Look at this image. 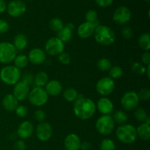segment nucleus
<instances>
[{
	"label": "nucleus",
	"mask_w": 150,
	"mask_h": 150,
	"mask_svg": "<svg viewBox=\"0 0 150 150\" xmlns=\"http://www.w3.org/2000/svg\"><path fill=\"white\" fill-rule=\"evenodd\" d=\"M33 80H34L33 76H32V75L29 74V73H28V74H25L24 76H23V79H22V81L25 82V83H26L29 85H30V83L33 81Z\"/></svg>",
	"instance_id": "46"
},
{
	"label": "nucleus",
	"mask_w": 150,
	"mask_h": 150,
	"mask_svg": "<svg viewBox=\"0 0 150 150\" xmlns=\"http://www.w3.org/2000/svg\"><path fill=\"white\" fill-rule=\"evenodd\" d=\"M49 26L51 30L54 31L56 32H58L59 31L61 30L64 26L62 21L59 18H52L49 22Z\"/></svg>",
	"instance_id": "31"
},
{
	"label": "nucleus",
	"mask_w": 150,
	"mask_h": 150,
	"mask_svg": "<svg viewBox=\"0 0 150 150\" xmlns=\"http://www.w3.org/2000/svg\"><path fill=\"white\" fill-rule=\"evenodd\" d=\"M108 71H109V77L113 80L120 79L122 76L123 74L122 69L120 66H113Z\"/></svg>",
	"instance_id": "32"
},
{
	"label": "nucleus",
	"mask_w": 150,
	"mask_h": 150,
	"mask_svg": "<svg viewBox=\"0 0 150 150\" xmlns=\"http://www.w3.org/2000/svg\"><path fill=\"white\" fill-rule=\"evenodd\" d=\"M131 18V11L125 6L119 7L113 14V20L120 25H124L128 23Z\"/></svg>",
	"instance_id": "11"
},
{
	"label": "nucleus",
	"mask_w": 150,
	"mask_h": 150,
	"mask_svg": "<svg viewBox=\"0 0 150 150\" xmlns=\"http://www.w3.org/2000/svg\"><path fill=\"white\" fill-rule=\"evenodd\" d=\"M134 117L138 122H144V120H146L148 116L144 108H137L135 109Z\"/></svg>",
	"instance_id": "34"
},
{
	"label": "nucleus",
	"mask_w": 150,
	"mask_h": 150,
	"mask_svg": "<svg viewBox=\"0 0 150 150\" xmlns=\"http://www.w3.org/2000/svg\"><path fill=\"white\" fill-rule=\"evenodd\" d=\"M7 10V4L4 0H0V13H4Z\"/></svg>",
	"instance_id": "48"
},
{
	"label": "nucleus",
	"mask_w": 150,
	"mask_h": 150,
	"mask_svg": "<svg viewBox=\"0 0 150 150\" xmlns=\"http://www.w3.org/2000/svg\"><path fill=\"white\" fill-rule=\"evenodd\" d=\"M15 111H16V115L18 117H21V118L25 117L28 114V108L25 105H18V107Z\"/></svg>",
	"instance_id": "39"
},
{
	"label": "nucleus",
	"mask_w": 150,
	"mask_h": 150,
	"mask_svg": "<svg viewBox=\"0 0 150 150\" xmlns=\"http://www.w3.org/2000/svg\"><path fill=\"white\" fill-rule=\"evenodd\" d=\"M91 147H92V145L88 142H84L81 144L80 149H81L82 150H90Z\"/></svg>",
	"instance_id": "47"
},
{
	"label": "nucleus",
	"mask_w": 150,
	"mask_h": 150,
	"mask_svg": "<svg viewBox=\"0 0 150 150\" xmlns=\"http://www.w3.org/2000/svg\"><path fill=\"white\" fill-rule=\"evenodd\" d=\"M21 78V70L14 65L4 66L0 70V79L5 84L9 86L16 85L20 81Z\"/></svg>",
	"instance_id": "4"
},
{
	"label": "nucleus",
	"mask_w": 150,
	"mask_h": 150,
	"mask_svg": "<svg viewBox=\"0 0 150 150\" xmlns=\"http://www.w3.org/2000/svg\"><path fill=\"white\" fill-rule=\"evenodd\" d=\"M17 51L13 43L8 42H0V63L9 64L13 62L17 56Z\"/></svg>",
	"instance_id": "7"
},
{
	"label": "nucleus",
	"mask_w": 150,
	"mask_h": 150,
	"mask_svg": "<svg viewBox=\"0 0 150 150\" xmlns=\"http://www.w3.org/2000/svg\"><path fill=\"white\" fill-rule=\"evenodd\" d=\"M34 116H35V119L36 120V121H38V122H44L46 115L42 110L39 109L35 111Z\"/></svg>",
	"instance_id": "40"
},
{
	"label": "nucleus",
	"mask_w": 150,
	"mask_h": 150,
	"mask_svg": "<svg viewBox=\"0 0 150 150\" xmlns=\"http://www.w3.org/2000/svg\"><path fill=\"white\" fill-rule=\"evenodd\" d=\"M138 44L142 50L149 51L150 49V35L149 33H143L138 40Z\"/></svg>",
	"instance_id": "24"
},
{
	"label": "nucleus",
	"mask_w": 150,
	"mask_h": 150,
	"mask_svg": "<svg viewBox=\"0 0 150 150\" xmlns=\"http://www.w3.org/2000/svg\"><path fill=\"white\" fill-rule=\"evenodd\" d=\"M139 101L140 100L138 94L134 91H129L125 92L122 97L121 104L125 111H132L137 108Z\"/></svg>",
	"instance_id": "8"
},
{
	"label": "nucleus",
	"mask_w": 150,
	"mask_h": 150,
	"mask_svg": "<svg viewBox=\"0 0 150 150\" xmlns=\"http://www.w3.org/2000/svg\"><path fill=\"white\" fill-rule=\"evenodd\" d=\"M100 150H116V144L113 140L105 139L100 143Z\"/></svg>",
	"instance_id": "33"
},
{
	"label": "nucleus",
	"mask_w": 150,
	"mask_h": 150,
	"mask_svg": "<svg viewBox=\"0 0 150 150\" xmlns=\"http://www.w3.org/2000/svg\"><path fill=\"white\" fill-rule=\"evenodd\" d=\"M144 1H146V2H149V1H150V0H144Z\"/></svg>",
	"instance_id": "52"
},
{
	"label": "nucleus",
	"mask_w": 150,
	"mask_h": 150,
	"mask_svg": "<svg viewBox=\"0 0 150 150\" xmlns=\"http://www.w3.org/2000/svg\"><path fill=\"white\" fill-rule=\"evenodd\" d=\"M96 108L103 115H109L114 110V104L108 98L103 97L98 100L96 104Z\"/></svg>",
	"instance_id": "17"
},
{
	"label": "nucleus",
	"mask_w": 150,
	"mask_h": 150,
	"mask_svg": "<svg viewBox=\"0 0 150 150\" xmlns=\"http://www.w3.org/2000/svg\"><path fill=\"white\" fill-rule=\"evenodd\" d=\"M96 104L88 98H78L73 105V112L76 117L81 120H87L92 118L96 111Z\"/></svg>",
	"instance_id": "1"
},
{
	"label": "nucleus",
	"mask_w": 150,
	"mask_h": 150,
	"mask_svg": "<svg viewBox=\"0 0 150 150\" xmlns=\"http://www.w3.org/2000/svg\"><path fill=\"white\" fill-rule=\"evenodd\" d=\"M97 67L100 71L105 72L108 71L112 66H111V61L108 59L100 58L97 62Z\"/></svg>",
	"instance_id": "30"
},
{
	"label": "nucleus",
	"mask_w": 150,
	"mask_h": 150,
	"mask_svg": "<svg viewBox=\"0 0 150 150\" xmlns=\"http://www.w3.org/2000/svg\"><path fill=\"white\" fill-rule=\"evenodd\" d=\"M131 69L136 74L140 75V76L145 74V71H146V67H145V66L142 63L137 62L133 63Z\"/></svg>",
	"instance_id": "35"
},
{
	"label": "nucleus",
	"mask_w": 150,
	"mask_h": 150,
	"mask_svg": "<svg viewBox=\"0 0 150 150\" xmlns=\"http://www.w3.org/2000/svg\"><path fill=\"white\" fill-rule=\"evenodd\" d=\"M65 26H67V28H69V29H71V30H73V29H74V28H75L74 25H73L72 23H68L67 24H66Z\"/></svg>",
	"instance_id": "50"
},
{
	"label": "nucleus",
	"mask_w": 150,
	"mask_h": 150,
	"mask_svg": "<svg viewBox=\"0 0 150 150\" xmlns=\"http://www.w3.org/2000/svg\"><path fill=\"white\" fill-rule=\"evenodd\" d=\"M98 26V25L97 24V23H92L87 21L83 22V23L80 24V26L78 27V35H79L81 38H83V39L89 38V37H91L93 35L95 27Z\"/></svg>",
	"instance_id": "16"
},
{
	"label": "nucleus",
	"mask_w": 150,
	"mask_h": 150,
	"mask_svg": "<svg viewBox=\"0 0 150 150\" xmlns=\"http://www.w3.org/2000/svg\"><path fill=\"white\" fill-rule=\"evenodd\" d=\"M112 117L114 122L117 123L119 125H124L128 120V117H127V114L125 111H120V110L116 111Z\"/></svg>",
	"instance_id": "29"
},
{
	"label": "nucleus",
	"mask_w": 150,
	"mask_h": 150,
	"mask_svg": "<svg viewBox=\"0 0 150 150\" xmlns=\"http://www.w3.org/2000/svg\"><path fill=\"white\" fill-rule=\"evenodd\" d=\"M63 98L67 102H75L79 98V94L75 89L68 87L63 92Z\"/></svg>",
	"instance_id": "26"
},
{
	"label": "nucleus",
	"mask_w": 150,
	"mask_h": 150,
	"mask_svg": "<svg viewBox=\"0 0 150 150\" xmlns=\"http://www.w3.org/2000/svg\"><path fill=\"white\" fill-rule=\"evenodd\" d=\"M45 90L48 96H58L62 92V85L57 80L48 81L45 86Z\"/></svg>",
	"instance_id": "20"
},
{
	"label": "nucleus",
	"mask_w": 150,
	"mask_h": 150,
	"mask_svg": "<svg viewBox=\"0 0 150 150\" xmlns=\"http://www.w3.org/2000/svg\"><path fill=\"white\" fill-rule=\"evenodd\" d=\"M26 145L25 142L21 139L17 140L14 144L13 146V149L14 150H26Z\"/></svg>",
	"instance_id": "42"
},
{
	"label": "nucleus",
	"mask_w": 150,
	"mask_h": 150,
	"mask_svg": "<svg viewBox=\"0 0 150 150\" xmlns=\"http://www.w3.org/2000/svg\"><path fill=\"white\" fill-rule=\"evenodd\" d=\"M122 36L125 39H130V38L133 37V32L131 29V28L128 27V26H126L124 27L122 30Z\"/></svg>",
	"instance_id": "41"
},
{
	"label": "nucleus",
	"mask_w": 150,
	"mask_h": 150,
	"mask_svg": "<svg viewBox=\"0 0 150 150\" xmlns=\"http://www.w3.org/2000/svg\"><path fill=\"white\" fill-rule=\"evenodd\" d=\"M53 134L52 126L46 122H42L38 125L36 128V136L41 142H47Z\"/></svg>",
	"instance_id": "13"
},
{
	"label": "nucleus",
	"mask_w": 150,
	"mask_h": 150,
	"mask_svg": "<svg viewBox=\"0 0 150 150\" xmlns=\"http://www.w3.org/2000/svg\"><path fill=\"white\" fill-rule=\"evenodd\" d=\"M81 144L80 138L75 133L67 135L64 141V146L66 150H79Z\"/></svg>",
	"instance_id": "19"
},
{
	"label": "nucleus",
	"mask_w": 150,
	"mask_h": 150,
	"mask_svg": "<svg viewBox=\"0 0 150 150\" xmlns=\"http://www.w3.org/2000/svg\"><path fill=\"white\" fill-rule=\"evenodd\" d=\"M142 64L145 65H149L150 64V54L149 51H145L142 56Z\"/></svg>",
	"instance_id": "45"
},
{
	"label": "nucleus",
	"mask_w": 150,
	"mask_h": 150,
	"mask_svg": "<svg viewBox=\"0 0 150 150\" xmlns=\"http://www.w3.org/2000/svg\"><path fill=\"white\" fill-rule=\"evenodd\" d=\"M116 136L119 141L125 144H130L137 139L136 128L130 124L121 125L116 130Z\"/></svg>",
	"instance_id": "3"
},
{
	"label": "nucleus",
	"mask_w": 150,
	"mask_h": 150,
	"mask_svg": "<svg viewBox=\"0 0 150 150\" xmlns=\"http://www.w3.org/2000/svg\"><path fill=\"white\" fill-rule=\"evenodd\" d=\"M58 36L57 38L60 40L62 41L63 42H66L70 41L72 39V37H73V30L70 29L69 28H67L66 26H63L62 29L61 30L59 31L58 32Z\"/></svg>",
	"instance_id": "25"
},
{
	"label": "nucleus",
	"mask_w": 150,
	"mask_h": 150,
	"mask_svg": "<svg viewBox=\"0 0 150 150\" xmlns=\"http://www.w3.org/2000/svg\"><path fill=\"white\" fill-rule=\"evenodd\" d=\"M115 127L113 117L110 115H103L97 120L95 123V128L97 131L101 135L107 136L114 131Z\"/></svg>",
	"instance_id": "5"
},
{
	"label": "nucleus",
	"mask_w": 150,
	"mask_h": 150,
	"mask_svg": "<svg viewBox=\"0 0 150 150\" xmlns=\"http://www.w3.org/2000/svg\"><path fill=\"white\" fill-rule=\"evenodd\" d=\"M34 132V126L29 121H24L19 125L17 135L21 139H26L30 137Z\"/></svg>",
	"instance_id": "18"
},
{
	"label": "nucleus",
	"mask_w": 150,
	"mask_h": 150,
	"mask_svg": "<svg viewBox=\"0 0 150 150\" xmlns=\"http://www.w3.org/2000/svg\"><path fill=\"white\" fill-rule=\"evenodd\" d=\"M29 92V85L21 81L14 85L13 95L18 100V101H23L28 98Z\"/></svg>",
	"instance_id": "14"
},
{
	"label": "nucleus",
	"mask_w": 150,
	"mask_h": 150,
	"mask_svg": "<svg viewBox=\"0 0 150 150\" xmlns=\"http://www.w3.org/2000/svg\"><path fill=\"white\" fill-rule=\"evenodd\" d=\"M115 89V83L110 77H103L100 79L96 83V90L103 96L109 95Z\"/></svg>",
	"instance_id": "10"
},
{
	"label": "nucleus",
	"mask_w": 150,
	"mask_h": 150,
	"mask_svg": "<svg viewBox=\"0 0 150 150\" xmlns=\"http://www.w3.org/2000/svg\"><path fill=\"white\" fill-rule=\"evenodd\" d=\"M13 62H14L15 67L18 68L19 70L25 68L29 64V59H28L27 56L24 55V54L17 55L13 60Z\"/></svg>",
	"instance_id": "28"
},
{
	"label": "nucleus",
	"mask_w": 150,
	"mask_h": 150,
	"mask_svg": "<svg viewBox=\"0 0 150 150\" xmlns=\"http://www.w3.org/2000/svg\"><path fill=\"white\" fill-rule=\"evenodd\" d=\"M137 136H139L141 139L144 141H148L150 138V127L149 125L143 123L140 125L136 128Z\"/></svg>",
	"instance_id": "23"
},
{
	"label": "nucleus",
	"mask_w": 150,
	"mask_h": 150,
	"mask_svg": "<svg viewBox=\"0 0 150 150\" xmlns=\"http://www.w3.org/2000/svg\"><path fill=\"white\" fill-rule=\"evenodd\" d=\"M85 18L87 22L92 23H97L98 21V13L94 10H90L85 15Z\"/></svg>",
	"instance_id": "36"
},
{
	"label": "nucleus",
	"mask_w": 150,
	"mask_h": 150,
	"mask_svg": "<svg viewBox=\"0 0 150 150\" xmlns=\"http://www.w3.org/2000/svg\"><path fill=\"white\" fill-rule=\"evenodd\" d=\"M18 105V101L13 94H7L2 99V106L6 111H14Z\"/></svg>",
	"instance_id": "21"
},
{
	"label": "nucleus",
	"mask_w": 150,
	"mask_h": 150,
	"mask_svg": "<svg viewBox=\"0 0 150 150\" xmlns=\"http://www.w3.org/2000/svg\"><path fill=\"white\" fill-rule=\"evenodd\" d=\"M93 35L96 42L105 46L112 45L116 39L114 31L105 25H98L96 26Z\"/></svg>",
	"instance_id": "2"
},
{
	"label": "nucleus",
	"mask_w": 150,
	"mask_h": 150,
	"mask_svg": "<svg viewBox=\"0 0 150 150\" xmlns=\"http://www.w3.org/2000/svg\"><path fill=\"white\" fill-rule=\"evenodd\" d=\"M149 122H150V119L149 117H147L146 118V120H144V123H146V124H147V125H149Z\"/></svg>",
	"instance_id": "51"
},
{
	"label": "nucleus",
	"mask_w": 150,
	"mask_h": 150,
	"mask_svg": "<svg viewBox=\"0 0 150 150\" xmlns=\"http://www.w3.org/2000/svg\"><path fill=\"white\" fill-rule=\"evenodd\" d=\"M35 84L36 86L43 87L46 85L48 81V76L46 73L43 71L39 72L37 73L35 78Z\"/></svg>",
	"instance_id": "27"
},
{
	"label": "nucleus",
	"mask_w": 150,
	"mask_h": 150,
	"mask_svg": "<svg viewBox=\"0 0 150 150\" xmlns=\"http://www.w3.org/2000/svg\"><path fill=\"white\" fill-rule=\"evenodd\" d=\"M28 59L35 65H40L44 63L46 59L45 53L43 50L39 48H35L31 50L28 54Z\"/></svg>",
	"instance_id": "15"
},
{
	"label": "nucleus",
	"mask_w": 150,
	"mask_h": 150,
	"mask_svg": "<svg viewBox=\"0 0 150 150\" xmlns=\"http://www.w3.org/2000/svg\"><path fill=\"white\" fill-rule=\"evenodd\" d=\"M28 44L27 38L23 34H18L13 40V45L17 51H23Z\"/></svg>",
	"instance_id": "22"
},
{
	"label": "nucleus",
	"mask_w": 150,
	"mask_h": 150,
	"mask_svg": "<svg viewBox=\"0 0 150 150\" xmlns=\"http://www.w3.org/2000/svg\"><path fill=\"white\" fill-rule=\"evenodd\" d=\"M9 28H10V26L7 21L0 19V34H4L8 32Z\"/></svg>",
	"instance_id": "43"
},
{
	"label": "nucleus",
	"mask_w": 150,
	"mask_h": 150,
	"mask_svg": "<svg viewBox=\"0 0 150 150\" xmlns=\"http://www.w3.org/2000/svg\"><path fill=\"white\" fill-rule=\"evenodd\" d=\"M59 57V61L60 62V63L64 65H67V64H70V61H71V58H70V54H68L66 52H62L58 55Z\"/></svg>",
	"instance_id": "38"
},
{
	"label": "nucleus",
	"mask_w": 150,
	"mask_h": 150,
	"mask_svg": "<svg viewBox=\"0 0 150 150\" xmlns=\"http://www.w3.org/2000/svg\"><path fill=\"white\" fill-rule=\"evenodd\" d=\"M95 1L99 7H106L111 5L114 0H95Z\"/></svg>",
	"instance_id": "44"
},
{
	"label": "nucleus",
	"mask_w": 150,
	"mask_h": 150,
	"mask_svg": "<svg viewBox=\"0 0 150 150\" xmlns=\"http://www.w3.org/2000/svg\"><path fill=\"white\" fill-rule=\"evenodd\" d=\"M145 73L146 74V76L148 77V79L150 78V64L147 65V67H146V71H145Z\"/></svg>",
	"instance_id": "49"
},
{
	"label": "nucleus",
	"mask_w": 150,
	"mask_h": 150,
	"mask_svg": "<svg viewBox=\"0 0 150 150\" xmlns=\"http://www.w3.org/2000/svg\"><path fill=\"white\" fill-rule=\"evenodd\" d=\"M138 94L139 100H142L143 101H148L150 98V91L149 89L146 88H143L139 91Z\"/></svg>",
	"instance_id": "37"
},
{
	"label": "nucleus",
	"mask_w": 150,
	"mask_h": 150,
	"mask_svg": "<svg viewBox=\"0 0 150 150\" xmlns=\"http://www.w3.org/2000/svg\"><path fill=\"white\" fill-rule=\"evenodd\" d=\"M26 10V6L23 1L21 0H13L7 6V13L11 17L17 18L24 14Z\"/></svg>",
	"instance_id": "12"
},
{
	"label": "nucleus",
	"mask_w": 150,
	"mask_h": 150,
	"mask_svg": "<svg viewBox=\"0 0 150 150\" xmlns=\"http://www.w3.org/2000/svg\"><path fill=\"white\" fill-rule=\"evenodd\" d=\"M64 43L57 37L51 38L45 44V51L48 55L57 56L64 52Z\"/></svg>",
	"instance_id": "9"
},
{
	"label": "nucleus",
	"mask_w": 150,
	"mask_h": 150,
	"mask_svg": "<svg viewBox=\"0 0 150 150\" xmlns=\"http://www.w3.org/2000/svg\"><path fill=\"white\" fill-rule=\"evenodd\" d=\"M27 98L32 105L41 107L47 103L48 95L43 87L35 86L29 92Z\"/></svg>",
	"instance_id": "6"
}]
</instances>
